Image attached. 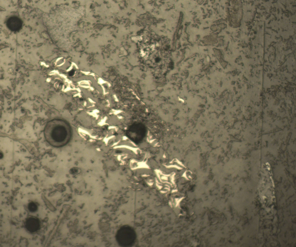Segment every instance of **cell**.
Masks as SVG:
<instances>
[{
	"mask_svg": "<svg viewBox=\"0 0 296 247\" xmlns=\"http://www.w3.org/2000/svg\"><path fill=\"white\" fill-rule=\"evenodd\" d=\"M67 125L63 120L54 118L48 121L44 128L46 141L51 146L58 147L66 144L68 139Z\"/></svg>",
	"mask_w": 296,
	"mask_h": 247,
	"instance_id": "1",
	"label": "cell"
},
{
	"mask_svg": "<svg viewBox=\"0 0 296 247\" xmlns=\"http://www.w3.org/2000/svg\"><path fill=\"white\" fill-rule=\"evenodd\" d=\"M128 130L127 136L132 141L136 143L142 142L145 136V129L142 125L137 124L134 125Z\"/></svg>",
	"mask_w": 296,
	"mask_h": 247,
	"instance_id": "2",
	"label": "cell"
},
{
	"mask_svg": "<svg viewBox=\"0 0 296 247\" xmlns=\"http://www.w3.org/2000/svg\"><path fill=\"white\" fill-rule=\"evenodd\" d=\"M25 226L29 231L31 232L36 231L39 229L40 227L39 220L34 218H29L26 221Z\"/></svg>",
	"mask_w": 296,
	"mask_h": 247,
	"instance_id": "3",
	"label": "cell"
},
{
	"mask_svg": "<svg viewBox=\"0 0 296 247\" xmlns=\"http://www.w3.org/2000/svg\"><path fill=\"white\" fill-rule=\"evenodd\" d=\"M8 25L10 29L16 30L20 28L21 25V20L16 17L11 18L8 21Z\"/></svg>",
	"mask_w": 296,
	"mask_h": 247,
	"instance_id": "4",
	"label": "cell"
},
{
	"mask_svg": "<svg viewBox=\"0 0 296 247\" xmlns=\"http://www.w3.org/2000/svg\"><path fill=\"white\" fill-rule=\"evenodd\" d=\"M28 209L31 212H34L37 209V206L36 204L33 202L30 203L28 205Z\"/></svg>",
	"mask_w": 296,
	"mask_h": 247,
	"instance_id": "5",
	"label": "cell"
},
{
	"mask_svg": "<svg viewBox=\"0 0 296 247\" xmlns=\"http://www.w3.org/2000/svg\"><path fill=\"white\" fill-rule=\"evenodd\" d=\"M74 73L75 70L73 69L69 72V76H72L74 75Z\"/></svg>",
	"mask_w": 296,
	"mask_h": 247,
	"instance_id": "6",
	"label": "cell"
}]
</instances>
